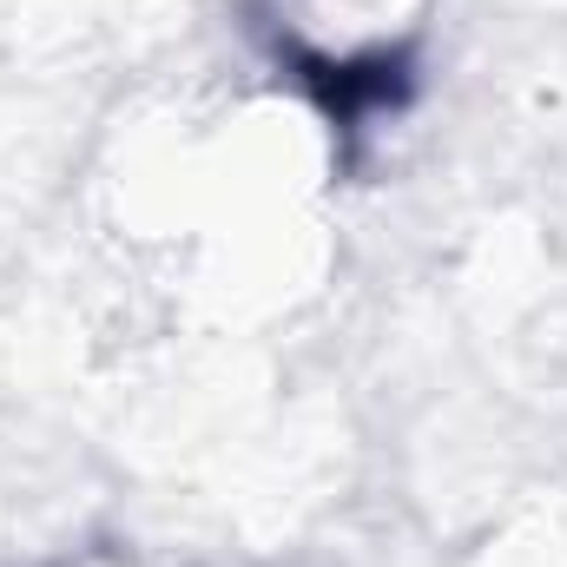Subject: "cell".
I'll return each mask as SVG.
<instances>
[{"label":"cell","instance_id":"obj_1","mask_svg":"<svg viewBox=\"0 0 567 567\" xmlns=\"http://www.w3.org/2000/svg\"><path fill=\"white\" fill-rule=\"evenodd\" d=\"M435 13L442 0H258L278 66L317 106L390 93L416 66Z\"/></svg>","mask_w":567,"mask_h":567},{"label":"cell","instance_id":"obj_2","mask_svg":"<svg viewBox=\"0 0 567 567\" xmlns=\"http://www.w3.org/2000/svg\"><path fill=\"white\" fill-rule=\"evenodd\" d=\"M93 567H120V561H93Z\"/></svg>","mask_w":567,"mask_h":567}]
</instances>
